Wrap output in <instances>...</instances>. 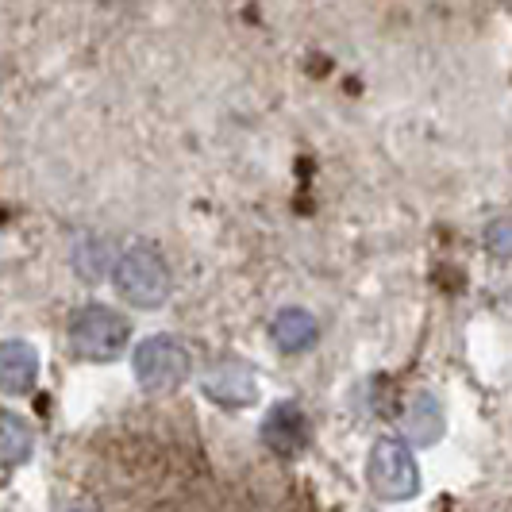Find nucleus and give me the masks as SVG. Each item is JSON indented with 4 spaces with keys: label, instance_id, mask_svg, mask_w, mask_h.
I'll return each instance as SVG.
<instances>
[{
    "label": "nucleus",
    "instance_id": "obj_1",
    "mask_svg": "<svg viewBox=\"0 0 512 512\" xmlns=\"http://www.w3.org/2000/svg\"><path fill=\"white\" fill-rule=\"evenodd\" d=\"M112 282L120 297L135 308H162L170 297V266L151 243H131L112 266Z\"/></svg>",
    "mask_w": 512,
    "mask_h": 512
},
{
    "label": "nucleus",
    "instance_id": "obj_2",
    "mask_svg": "<svg viewBox=\"0 0 512 512\" xmlns=\"http://www.w3.org/2000/svg\"><path fill=\"white\" fill-rule=\"evenodd\" d=\"M131 339L128 320L108 305H85L70 316V351L85 362H112Z\"/></svg>",
    "mask_w": 512,
    "mask_h": 512
},
{
    "label": "nucleus",
    "instance_id": "obj_3",
    "mask_svg": "<svg viewBox=\"0 0 512 512\" xmlns=\"http://www.w3.org/2000/svg\"><path fill=\"white\" fill-rule=\"evenodd\" d=\"M366 478L382 501H409L420 493V470L412 459V447L393 436L374 443L370 462H366Z\"/></svg>",
    "mask_w": 512,
    "mask_h": 512
},
{
    "label": "nucleus",
    "instance_id": "obj_4",
    "mask_svg": "<svg viewBox=\"0 0 512 512\" xmlns=\"http://www.w3.org/2000/svg\"><path fill=\"white\" fill-rule=\"evenodd\" d=\"M193 370L189 351L170 335H151L135 347V382L147 393H170L178 389Z\"/></svg>",
    "mask_w": 512,
    "mask_h": 512
},
{
    "label": "nucleus",
    "instance_id": "obj_5",
    "mask_svg": "<svg viewBox=\"0 0 512 512\" xmlns=\"http://www.w3.org/2000/svg\"><path fill=\"white\" fill-rule=\"evenodd\" d=\"M305 439H308V420L297 401H278L274 409L266 412V420H262V443L274 455H282V459L297 455L305 447Z\"/></svg>",
    "mask_w": 512,
    "mask_h": 512
},
{
    "label": "nucleus",
    "instance_id": "obj_6",
    "mask_svg": "<svg viewBox=\"0 0 512 512\" xmlns=\"http://www.w3.org/2000/svg\"><path fill=\"white\" fill-rule=\"evenodd\" d=\"M39 382V351L24 339L0 343V393H31Z\"/></svg>",
    "mask_w": 512,
    "mask_h": 512
},
{
    "label": "nucleus",
    "instance_id": "obj_7",
    "mask_svg": "<svg viewBox=\"0 0 512 512\" xmlns=\"http://www.w3.org/2000/svg\"><path fill=\"white\" fill-rule=\"evenodd\" d=\"M270 335H274L278 351L301 355V351H308L320 339V324H316V316L308 308H282L274 316V324H270Z\"/></svg>",
    "mask_w": 512,
    "mask_h": 512
},
{
    "label": "nucleus",
    "instance_id": "obj_8",
    "mask_svg": "<svg viewBox=\"0 0 512 512\" xmlns=\"http://www.w3.org/2000/svg\"><path fill=\"white\" fill-rule=\"evenodd\" d=\"M405 432L412 436V443L420 447H432L443 436V405H439L432 393H416L405 412Z\"/></svg>",
    "mask_w": 512,
    "mask_h": 512
},
{
    "label": "nucleus",
    "instance_id": "obj_9",
    "mask_svg": "<svg viewBox=\"0 0 512 512\" xmlns=\"http://www.w3.org/2000/svg\"><path fill=\"white\" fill-rule=\"evenodd\" d=\"M205 389L220 405H251L255 401V378L247 366H216L205 378Z\"/></svg>",
    "mask_w": 512,
    "mask_h": 512
},
{
    "label": "nucleus",
    "instance_id": "obj_10",
    "mask_svg": "<svg viewBox=\"0 0 512 512\" xmlns=\"http://www.w3.org/2000/svg\"><path fill=\"white\" fill-rule=\"evenodd\" d=\"M35 447V436H31V424L16 412H0V470H12L27 462Z\"/></svg>",
    "mask_w": 512,
    "mask_h": 512
},
{
    "label": "nucleus",
    "instance_id": "obj_11",
    "mask_svg": "<svg viewBox=\"0 0 512 512\" xmlns=\"http://www.w3.org/2000/svg\"><path fill=\"white\" fill-rule=\"evenodd\" d=\"M489 247H493V255H512V220H501L489 228Z\"/></svg>",
    "mask_w": 512,
    "mask_h": 512
},
{
    "label": "nucleus",
    "instance_id": "obj_12",
    "mask_svg": "<svg viewBox=\"0 0 512 512\" xmlns=\"http://www.w3.org/2000/svg\"><path fill=\"white\" fill-rule=\"evenodd\" d=\"M77 512H85V509H77Z\"/></svg>",
    "mask_w": 512,
    "mask_h": 512
}]
</instances>
